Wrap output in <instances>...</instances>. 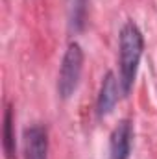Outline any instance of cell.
I'll return each mask as SVG.
<instances>
[{"label": "cell", "mask_w": 157, "mask_h": 159, "mask_svg": "<svg viewBox=\"0 0 157 159\" xmlns=\"http://www.w3.org/2000/svg\"><path fill=\"white\" fill-rule=\"evenodd\" d=\"M118 87H120V80H117V76L113 72H107L102 80L98 104H96V109H98L100 117H107L115 109V106L118 102V93H120Z\"/></svg>", "instance_id": "277c9868"}, {"label": "cell", "mask_w": 157, "mask_h": 159, "mask_svg": "<svg viewBox=\"0 0 157 159\" xmlns=\"http://www.w3.org/2000/svg\"><path fill=\"white\" fill-rule=\"evenodd\" d=\"M24 156L26 159H48V135L39 124L24 129Z\"/></svg>", "instance_id": "3957f363"}, {"label": "cell", "mask_w": 157, "mask_h": 159, "mask_svg": "<svg viewBox=\"0 0 157 159\" xmlns=\"http://www.w3.org/2000/svg\"><path fill=\"white\" fill-rule=\"evenodd\" d=\"M65 2H67V15H69V28L72 32H79L85 24L87 0H65Z\"/></svg>", "instance_id": "8992f818"}, {"label": "cell", "mask_w": 157, "mask_h": 159, "mask_svg": "<svg viewBox=\"0 0 157 159\" xmlns=\"http://www.w3.org/2000/svg\"><path fill=\"white\" fill-rule=\"evenodd\" d=\"M131 139H133V128L129 120H122L111 133L109 150L111 159H128L131 150Z\"/></svg>", "instance_id": "5b68a950"}, {"label": "cell", "mask_w": 157, "mask_h": 159, "mask_svg": "<svg viewBox=\"0 0 157 159\" xmlns=\"http://www.w3.org/2000/svg\"><path fill=\"white\" fill-rule=\"evenodd\" d=\"M4 152H6L7 159L15 157V133H13V109H11V106H7L6 113H4Z\"/></svg>", "instance_id": "52a82bcc"}, {"label": "cell", "mask_w": 157, "mask_h": 159, "mask_svg": "<svg viewBox=\"0 0 157 159\" xmlns=\"http://www.w3.org/2000/svg\"><path fill=\"white\" fill-rule=\"evenodd\" d=\"M83 70V50L78 43H70L63 54L59 74H57V94L67 100L70 98L79 85Z\"/></svg>", "instance_id": "7a4b0ae2"}, {"label": "cell", "mask_w": 157, "mask_h": 159, "mask_svg": "<svg viewBox=\"0 0 157 159\" xmlns=\"http://www.w3.org/2000/svg\"><path fill=\"white\" fill-rule=\"evenodd\" d=\"M142 50H144V39L142 34L139 30V26L129 20L122 26L120 30V41H118V65H120V87L122 93L128 94L137 70H139V63L142 57Z\"/></svg>", "instance_id": "6da1fadb"}]
</instances>
